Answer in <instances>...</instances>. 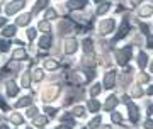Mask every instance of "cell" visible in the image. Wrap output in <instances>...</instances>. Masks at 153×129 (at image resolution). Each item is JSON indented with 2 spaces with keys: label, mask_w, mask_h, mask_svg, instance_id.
<instances>
[{
  "label": "cell",
  "mask_w": 153,
  "mask_h": 129,
  "mask_svg": "<svg viewBox=\"0 0 153 129\" xmlns=\"http://www.w3.org/2000/svg\"><path fill=\"white\" fill-rule=\"evenodd\" d=\"M26 5V0H12L5 5V16H14L19 10H22Z\"/></svg>",
  "instance_id": "6da1fadb"
},
{
  "label": "cell",
  "mask_w": 153,
  "mask_h": 129,
  "mask_svg": "<svg viewBox=\"0 0 153 129\" xmlns=\"http://www.w3.org/2000/svg\"><path fill=\"white\" fill-rule=\"evenodd\" d=\"M116 56H117V63L119 64H126L129 59H131V48L126 46V48L116 51Z\"/></svg>",
  "instance_id": "7a4b0ae2"
},
{
  "label": "cell",
  "mask_w": 153,
  "mask_h": 129,
  "mask_svg": "<svg viewBox=\"0 0 153 129\" xmlns=\"http://www.w3.org/2000/svg\"><path fill=\"white\" fill-rule=\"evenodd\" d=\"M111 31H114V19H104L99 24V32L100 34H109Z\"/></svg>",
  "instance_id": "3957f363"
},
{
  "label": "cell",
  "mask_w": 153,
  "mask_h": 129,
  "mask_svg": "<svg viewBox=\"0 0 153 129\" xmlns=\"http://www.w3.org/2000/svg\"><path fill=\"white\" fill-rule=\"evenodd\" d=\"M128 31H129V21H128V17H124L123 22H121V26H119V31H117V34L114 36V41L123 39L126 34H128ZM114 41H112V43H114Z\"/></svg>",
  "instance_id": "277c9868"
},
{
  "label": "cell",
  "mask_w": 153,
  "mask_h": 129,
  "mask_svg": "<svg viewBox=\"0 0 153 129\" xmlns=\"http://www.w3.org/2000/svg\"><path fill=\"white\" fill-rule=\"evenodd\" d=\"M60 93V87H49V88H46L43 93V100L44 102H51V100H55L56 95Z\"/></svg>",
  "instance_id": "5b68a950"
},
{
  "label": "cell",
  "mask_w": 153,
  "mask_h": 129,
  "mask_svg": "<svg viewBox=\"0 0 153 129\" xmlns=\"http://www.w3.org/2000/svg\"><path fill=\"white\" fill-rule=\"evenodd\" d=\"M85 5H87V0H68V4H66L70 10H80Z\"/></svg>",
  "instance_id": "8992f818"
},
{
  "label": "cell",
  "mask_w": 153,
  "mask_h": 129,
  "mask_svg": "<svg viewBox=\"0 0 153 129\" xmlns=\"http://www.w3.org/2000/svg\"><path fill=\"white\" fill-rule=\"evenodd\" d=\"M126 105H128V110H129V117H131V121L133 122H136L138 121V107L133 102L128 100V97H126Z\"/></svg>",
  "instance_id": "52a82bcc"
},
{
  "label": "cell",
  "mask_w": 153,
  "mask_h": 129,
  "mask_svg": "<svg viewBox=\"0 0 153 129\" xmlns=\"http://www.w3.org/2000/svg\"><path fill=\"white\" fill-rule=\"evenodd\" d=\"M76 48H78V46H76L75 39H66L65 41V53L66 54H73L76 51Z\"/></svg>",
  "instance_id": "ba28073f"
},
{
  "label": "cell",
  "mask_w": 153,
  "mask_h": 129,
  "mask_svg": "<svg viewBox=\"0 0 153 129\" xmlns=\"http://www.w3.org/2000/svg\"><path fill=\"white\" fill-rule=\"evenodd\" d=\"M116 83V71H109L104 78V87L105 88H112Z\"/></svg>",
  "instance_id": "9c48e42d"
},
{
  "label": "cell",
  "mask_w": 153,
  "mask_h": 129,
  "mask_svg": "<svg viewBox=\"0 0 153 129\" xmlns=\"http://www.w3.org/2000/svg\"><path fill=\"white\" fill-rule=\"evenodd\" d=\"M140 17H152L153 16V5H141V9L138 10Z\"/></svg>",
  "instance_id": "30bf717a"
},
{
  "label": "cell",
  "mask_w": 153,
  "mask_h": 129,
  "mask_svg": "<svg viewBox=\"0 0 153 129\" xmlns=\"http://www.w3.org/2000/svg\"><path fill=\"white\" fill-rule=\"evenodd\" d=\"M17 92H19V85H17L16 82H9L7 83V95L14 97V95H17Z\"/></svg>",
  "instance_id": "8fae6325"
},
{
  "label": "cell",
  "mask_w": 153,
  "mask_h": 129,
  "mask_svg": "<svg viewBox=\"0 0 153 129\" xmlns=\"http://www.w3.org/2000/svg\"><path fill=\"white\" fill-rule=\"evenodd\" d=\"M29 21H31V14H21V16L17 17L16 24L17 26H27Z\"/></svg>",
  "instance_id": "7c38bea8"
},
{
  "label": "cell",
  "mask_w": 153,
  "mask_h": 129,
  "mask_svg": "<svg viewBox=\"0 0 153 129\" xmlns=\"http://www.w3.org/2000/svg\"><path fill=\"white\" fill-rule=\"evenodd\" d=\"M117 102H119V100H117V97H116V95H111V97H107V102H105L104 107L107 109V110H112V109L117 105Z\"/></svg>",
  "instance_id": "4fadbf2b"
},
{
  "label": "cell",
  "mask_w": 153,
  "mask_h": 129,
  "mask_svg": "<svg viewBox=\"0 0 153 129\" xmlns=\"http://www.w3.org/2000/svg\"><path fill=\"white\" fill-rule=\"evenodd\" d=\"M33 124H34V126L43 128V126H46V124H48V117H46V116H34Z\"/></svg>",
  "instance_id": "5bb4252c"
},
{
  "label": "cell",
  "mask_w": 153,
  "mask_h": 129,
  "mask_svg": "<svg viewBox=\"0 0 153 129\" xmlns=\"http://www.w3.org/2000/svg\"><path fill=\"white\" fill-rule=\"evenodd\" d=\"M26 56H27V53H26L24 48H17L16 51H14V59H16V61H21V59H24Z\"/></svg>",
  "instance_id": "9a60e30c"
},
{
  "label": "cell",
  "mask_w": 153,
  "mask_h": 129,
  "mask_svg": "<svg viewBox=\"0 0 153 129\" xmlns=\"http://www.w3.org/2000/svg\"><path fill=\"white\" fill-rule=\"evenodd\" d=\"M31 104H33V99H31V97H22V99H19V100H17V107H26V105H31Z\"/></svg>",
  "instance_id": "2e32d148"
},
{
  "label": "cell",
  "mask_w": 153,
  "mask_h": 129,
  "mask_svg": "<svg viewBox=\"0 0 153 129\" xmlns=\"http://www.w3.org/2000/svg\"><path fill=\"white\" fill-rule=\"evenodd\" d=\"M39 46H41V48H49V46H51V36H49V34L43 36V38L39 39Z\"/></svg>",
  "instance_id": "e0dca14e"
},
{
  "label": "cell",
  "mask_w": 153,
  "mask_h": 129,
  "mask_svg": "<svg viewBox=\"0 0 153 129\" xmlns=\"http://www.w3.org/2000/svg\"><path fill=\"white\" fill-rule=\"evenodd\" d=\"M38 29H39V31H43L44 34H48V32L51 31V26H49L48 21H41V22L38 24Z\"/></svg>",
  "instance_id": "ac0fdd59"
},
{
  "label": "cell",
  "mask_w": 153,
  "mask_h": 129,
  "mask_svg": "<svg viewBox=\"0 0 153 129\" xmlns=\"http://www.w3.org/2000/svg\"><path fill=\"white\" fill-rule=\"evenodd\" d=\"M146 61H148V56L145 53H140L138 54V66H140V68H145V66H146Z\"/></svg>",
  "instance_id": "d6986e66"
},
{
  "label": "cell",
  "mask_w": 153,
  "mask_h": 129,
  "mask_svg": "<svg viewBox=\"0 0 153 129\" xmlns=\"http://www.w3.org/2000/svg\"><path fill=\"white\" fill-rule=\"evenodd\" d=\"M87 107H88V110H90V112H97L99 109H100V104L97 102V100H88V104H87Z\"/></svg>",
  "instance_id": "ffe728a7"
},
{
  "label": "cell",
  "mask_w": 153,
  "mask_h": 129,
  "mask_svg": "<svg viewBox=\"0 0 153 129\" xmlns=\"http://www.w3.org/2000/svg\"><path fill=\"white\" fill-rule=\"evenodd\" d=\"M2 34H4V38H12L14 34H16V26H7L4 31H2Z\"/></svg>",
  "instance_id": "44dd1931"
},
{
  "label": "cell",
  "mask_w": 153,
  "mask_h": 129,
  "mask_svg": "<svg viewBox=\"0 0 153 129\" xmlns=\"http://www.w3.org/2000/svg\"><path fill=\"white\" fill-rule=\"evenodd\" d=\"M44 66H46V70H56L60 64H58V61H55V59H46V61H44Z\"/></svg>",
  "instance_id": "7402d4cb"
},
{
  "label": "cell",
  "mask_w": 153,
  "mask_h": 129,
  "mask_svg": "<svg viewBox=\"0 0 153 129\" xmlns=\"http://www.w3.org/2000/svg\"><path fill=\"white\" fill-rule=\"evenodd\" d=\"M43 76H44V71L43 70L36 68V70L33 71V80L34 82H41V80H43Z\"/></svg>",
  "instance_id": "603a6c76"
},
{
  "label": "cell",
  "mask_w": 153,
  "mask_h": 129,
  "mask_svg": "<svg viewBox=\"0 0 153 129\" xmlns=\"http://www.w3.org/2000/svg\"><path fill=\"white\" fill-rule=\"evenodd\" d=\"M44 17H46V21H53V19H56V10L55 9H48V10L44 12Z\"/></svg>",
  "instance_id": "cb8c5ba5"
},
{
  "label": "cell",
  "mask_w": 153,
  "mask_h": 129,
  "mask_svg": "<svg viewBox=\"0 0 153 129\" xmlns=\"http://www.w3.org/2000/svg\"><path fill=\"white\" fill-rule=\"evenodd\" d=\"M109 9H111V4L104 2L102 5H99V7H97V14H99V16H102V14H105V12L109 10Z\"/></svg>",
  "instance_id": "d4e9b609"
},
{
  "label": "cell",
  "mask_w": 153,
  "mask_h": 129,
  "mask_svg": "<svg viewBox=\"0 0 153 129\" xmlns=\"http://www.w3.org/2000/svg\"><path fill=\"white\" fill-rule=\"evenodd\" d=\"M46 4H48V0H38V4H36V7L33 9V12L36 14V12H39L41 9H44L46 7Z\"/></svg>",
  "instance_id": "484cf974"
},
{
  "label": "cell",
  "mask_w": 153,
  "mask_h": 129,
  "mask_svg": "<svg viewBox=\"0 0 153 129\" xmlns=\"http://www.w3.org/2000/svg\"><path fill=\"white\" fill-rule=\"evenodd\" d=\"M10 121H12L14 124H17V126H19V124H22V121H24V119H22L21 114H12V116H10Z\"/></svg>",
  "instance_id": "4316f807"
},
{
  "label": "cell",
  "mask_w": 153,
  "mask_h": 129,
  "mask_svg": "<svg viewBox=\"0 0 153 129\" xmlns=\"http://www.w3.org/2000/svg\"><path fill=\"white\" fill-rule=\"evenodd\" d=\"M83 49H85V53H92V41L90 39H83Z\"/></svg>",
  "instance_id": "83f0119b"
},
{
  "label": "cell",
  "mask_w": 153,
  "mask_h": 129,
  "mask_svg": "<svg viewBox=\"0 0 153 129\" xmlns=\"http://www.w3.org/2000/svg\"><path fill=\"white\" fill-rule=\"evenodd\" d=\"M9 48H10V43L7 39H0V51H7Z\"/></svg>",
  "instance_id": "f1b7e54d"
},
{
  "label": "cell",
  "mask_w": 153,
  "mask_h": 129,
  "mask_svg": "<svg viewBox=\"0 0 153 129\" xmlns=\"http://www.w3.org/2000/svg\"><path fill=\"white\" fill-rule=\"evenodd\" d=\"M83 63L88 64V66H92V64L95 63V59H94V54H92V53H88V56H85V59H83Z\"/></svg>",
  "instance_id": "f546056e"
},
{
  "label": "cell",
  "mask_w": 153,
  "mask_h": 129,
  "mask_svg": "<svg viewBox=\"0 0 153 129\" xmlns=\"http://www.w3.org/2000/svg\"><path fill=\"white\" fill-rule=\"evenodd\" d=\"M29 82H31V75L29 73H24L22 75V87H29Z\"/></svg>",
  "instance_id": "4dcf8cb0"
},
{
  "label": "cell",
  "mask_w": 153,
  "mask_h": 129,
  "mask_svg": "<svg viewBox=\"0 0 153 129\" xmlns=\"http://www.w3.org/2000/svg\"><path fill=\"white\" fill-rule=\"evenodd\" d=\"M99 124H100V117H95V119H92V121H90V124H88V126H90V129H97Z\"/></svg>",
  "instance_id": "1f68e13d"
},
{
  "label": "cell",
  "mask_w": 153,
  "mask_h": 129,
  "mask_svg": "<svg viewBox=\"0 0 153 129\" xmlns=\"http://www.w3.org/2000/svg\"><path fill=\"white\" fill-rule=\"evenodd\" d=\"M83 112H85V109L80 107V105H76V107L73 109V112H71V114H75V116H78V117H80V116H83Z\"/></svg>",
  "instance_id": "d6a6232c"
},
{
  "label": "cell",
  "mask_w": 153,
  "mask_h": 129,
  "mask_svg": "<svg viewBox=\"0 0 153 129\" xmlns=\"http://www.w3.org/2000/svg\"><path fill=\"white\" fill-rule=\"evenodd\" d=\"M99 93H100V85H94L92 88H90V95L95 97V95H99Z\"/></svg>",
  "instance_id": "836d02e7"
},
{
  "label": "cell",
  "mask_w": 153,
  "mask_h": 129,
  "mask_svg": "<svg viewBox=\"0 0 153 129\" xmlns=\"http://www.w3.org/2000/svg\"><path fill=\"white\" fill-rule=\"evenodd\" d=\"M133 95L134 97H141L143 95V90H141V87H134V88H133Z\"/></svg>",
  "instance_id": "e575fe53"
},
{
  "label": "cell",
  "mask_w": 153,
  "mask_h": 129,
  "mask_svg": "<svg viewBox=\"0 0 153 129\" xmlns=\"http://www.w3.org/2000/svg\"><path fill=\"white\" fill-rule=\"evenodd\" d=\"M27 116H29V117H34V116H38V109L34 107V105H33V107H29V109H27Z\"/></svg>",
  "instance_id": "d590c367"
},
{
  "label": "cell",
  "mask_w": 153,
  "mask_h": 129,
  "mask_svg": "<svg viewBox=\"0 0 153 129\" xmlns=\"http://www.w3.org/2000/svg\"><path fill=\"white\" fill-rule=\"evenodd\" d=\"M36 34H38V32H36V29H29V31H27V38L33 41V39H36Z\"/></svg>",
  "instance_id": "8d00e7d4"
},
{
  "label": "cell",
  "mask_w": 153,
  "mask_h": 129,
  "mask_svg": "<svg viewBox=\"0 0 153 129\" xmlns=\"http://www.w3.org/2000/svg\"><path fill=\"white\" fill-rule=\"evenodd\" d=\"M111 117H112V121H114V122H121V114L119 112H114Z\"/></svg>",
  "instance_id": "74e56055"
},
{
  "label": "cell",
  "mask_w": 153,
  "mask_h": 129,
  "mask_svg": "<svg viewBox=\"0 0 153 129\" xmlns=\"http://www.w3.org/2000/svg\"><path fill=\"white\" fill-rule=\"evenodd\" d=\"M0 109H2V110H9V105H7V102H4L2 99H0Z\"/></svg>",
  "instance_id": "f35d334b"
},
{
  "label": "cell",
  "mask_w": 153,
  "mask_h": 129,
  "mask_svg": "<svg viewBox=\"0 0 153 129\" xmlns=\"http://www.w3.org/2000/svg\"><path fill=\"white\" fill-rule=\"evenodd\" d=\"M129 4H131V7H138L140 4H143V0H129Z\"/></svg>",
  "instance_id": "ab89813d"
},
{
  "label": "cell",
  "mask_w": 153,
  "mask_h": 129,
  "mask_svg": "<svg viewBox=\"0 0 153 129\" xmlns=\"http://www.w3.org/2000/svg\"><path fill=\"white\" fill-rule=\"evenodd\" d=\"M73 119V114H65V116H61V121H70Z\"/></svg>",
  "instance_id": "60d3db41"
},
{
  "label": "cell",
  "mask_w": 153,
  "mask_h": 129,
  "mask_svg": "<svg viewBox=\"0 0 153 129\" xmlns=\"http://www.w3.org/2000/svg\"><path fill=\"white\" fill-rule=\"evenodd\" d=\"M46 112H48L49 116H55V114H56V109H53V107H46Z\"/></svg>",
  "instance_id": "b9f144b4"
},
{
  "label": "cell",
  "mask_w": 153,
  "mask_h": 129,
  "mask_svg": "<svg viewBox=\"0 0 153 129\" xmlns=\"http://www.w3.org/2000/svg\"><path fill=\"white\" fill-rule=\"evenodd\" d=\"M145 128H146V129H153V121H150V119H148L146 122H145Z\"/></svg>",
  "instance_id": "7bdbcfd3"
},
{
  "label": "cell",
  "mask_w": 153,
  "mask_h": 129,
  "mask_svg": "<svg viewBox=\"0 0 153 129\" xmlns=\"http://www.w3.org/2000/svg\"><path fill=\"white\" fill-rule=\"evenodd\" d=\"M140 82H143V83H145V82H148V75L141 73V75H140Z\"/></svg>",
  "instance_id": "ee69618b"
},
{
  "label": "cell",
  "mask_w": 153,
  "mask_h": 129,
  "mask_svg": "<svg viewBox=\"0 0 153 129\" xmlns=\"http://www.w3.org/2000/svg\"><path fill=\"white\" fill-rule=\"evenodd\" d=\"M148 48L153 49V36H148Z\"/></svg>",
  "instance_id": "f6af8a7d"
},
{
  "label": "cell",
  "mask_w": 153,
  "mask_h": 129,
  "mask_svg": "<svg viewBox=\"0 0 153 129\" xmlns=\"http://www.w3.org/2000/svg\"><path fill=\"white\" fill-rule=\"evenodd\" d=\"M5 21H7V17H2V16H0V27L5 24Z\"/></svg>",
  "instance_id": "bcb514c9"
},
{
  "label": "cell",
  "mask_w": 153,
  "mask_h": 129,
  "mask_svg": "<svg viewBox=\"0 0 153 129\" xmlns=\"http://www.w3.org/2000/svg\"><path fill=\"white\" fill-rule=\"evenodd\" d=\"M56 129H71V128H70V126H63V124H61V126H58Z\"/></svg>",
  "instance_id": "7dc6e473"
},
{
  "label": "cell",
  "mask_w": 153,
  "mask_h": 129,
  "mask_svg": "<svg viewBox=\"0 0 153 129\" xmlns=\"http://www.w3.org/2000/svg\"><path fill=\"white\" fill-rule=\"evenodd\" d=\"M148 93H150V95H153V85L150 87V88H148Z\"/></svg>",
  "instance_id": "c3c4849f"
},
{
  "label": "cell",
  "mask_w": 153,
  "mask_h": 129,
  "mask_svg": "<svg viewBox=\"0 0 153 129\" xmlns=\"http://www.w3.org/2000/svg\"><path fill=\"white\" fill-rule=\"evenodd\" d=\"M100 129H111V126H102Z\"/></svg>",
  "instance_id": "681fc988"
},
{
  "label": "cell",
  "mask_w": 153,
  "mask_h": 129,
  "mask_svg": "<svg viewBox=\"0 0 153 129\" xmlns=\"http://www.w3.org/2000/svg\"><path fill=\"white\" fill-rule=\"evenodd\" d=\"M0 129H9V128H7V126H0Z\"/></svg>",
  "instance_id": "f907efd6"
},
{
  "label": "cell",
  "mask_w": 153,
  "mask_h": 129,
  "mask_svg": "<svg viewBox=\"0 0 153 129\" xmlns=\"http://www.w3.org/2000/svg\"><path fill=\"white\" fill-rule=\"evenodd\" d=\"M94 2H97V4H99V2H104V0H94Z\"/></svg>",
  "instance_id": "816d5d0a"
},
{
  "label": "cell",
  "mask_w": 153,
  "mask_h": 129,
  "mask_svg": "<svg viewBox=\"0 0 153 129\" xmlns=\"http://www.w3.org/2000/svg\"><path fill=\"white\" fill-rule=\"evenodd\" d=\"M152 71H153V63H152Z\"/></svg>",
  "instance_id": "f5cc1de1"
},
{
  "label": "cell",
  "mask_w": 153,
  "mask_h": 129,
  "mask_svg": "<svg viewBox=\"0 0 153 129\" xmlns=\"http://www.w3.org/2000/svg\"><path fill=\"white\" fill-rule=\"evenodd\" d=\"M29 129H31V128H29Z\"/></svg>",
  "instance_id": "db71d44e"
}]
</instances>
